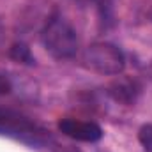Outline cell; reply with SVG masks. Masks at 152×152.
Wrapping results in <instances>:
<instances>
[{"label": "cell", "mask_w": 152, "mask_h": 152, "mask_svg": "<svg viewBox=\"0 0 152 152\" xmlns=\"http://www.w3.org/2000/svg\"><path fill=\"white\" fill-rule=\"evenodd\" d=\"M58 129L78 142H87V143H96L103 138V129L90 120H76V118H64L58 122Z\"/></svg>", "instance_id": "obj_3"}, {"label": "cell", "mask_w": 152, "mask_h": 152, "mask_svg": "<svg viewBox=\"0 0 152 152\" xmlns=\"http://www.w3.org/2000/svg\"><path fill=\"white\" fill-rule=\"evenodd\" d=\"M41 41L46 51L58 60L73 58L80 46L76 30L60 16H55L46 23L41 32Z\"/></svg>", "instance_id": "obj_1"}, {"label": "cell", "mask_w": 152, "mask_h": 152, "mask_svg": "<svg viewBox=\"0 0 152 152\" xmlns=\"http://www.w3.org/2000/svg\"><path fill=\"white\" fill-rule=\"evenodd\" d=\"M11 58H14L18 62H23V64H28V66L36 64V60H34V57L30 53V48L27 44H23V42H18V44H14L11 48Z\"/></svg>", "instance_id": "obj_4"}, {"label": "cell", "mask_w": 152, "mask_h": 152, "mask_svg": "<svg viewBox=\"0 0 152 152\" xmlns=\"http://www.w3.org/2000/svg\"><path fill=\"white\" fill-rule=\"evenodd\" d=\"M138 140L147 152H152V124H145L138 131Z\"/></svg>", "instance_id": "obj_5"}, {"label": "cell", "mask_w": 152, "mask_h": 152, "mask_svg": "<svg viewBox=\"0 0 152 152\" xmlns=\"http://www.w3.org/2000/svg\"><path fill=\"white\" fill-rule=\"evenodd\" d=\"M83 66L97 75L113 76L120 75L126 67V57L118 46L112 42H94L83 51Z\"/></svg>", "instance_id": "obj_2"}]
</instances>
